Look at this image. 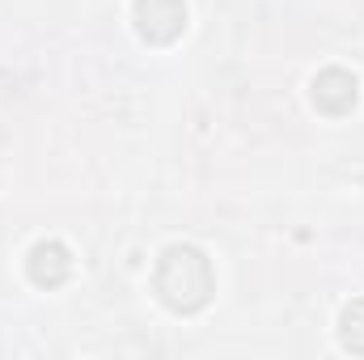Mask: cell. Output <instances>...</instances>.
Here are the masks:
<instances>
[{"instance_id": "cell-1", "label": "cell", "mask_w": 364, "mask_h": 360, "mask_svg": "<svg viewBox=\"0 0 364 360\" xmlns=\"http://www.w3.org/2000/svg\"><path fill=\"white\" fill-rule=\"evenodd\" d=\"M153 292L174 314H199L212 301V292H216L212 259L199 246H191V242L166 246L157 268H153Z\"/></svg>"}, {"instance_id": "cell-2", "label": "cell", "mask_w": 364, "mask_h": 360, "mask_svg": "<svg viewBox=\"0 0 364 360\" xmlns=\"http://www.w3.org/2000/svg\"><path fill=\"white\" fill-rule=\"evenodd\" d=\"M136 34L153 47H170L186 30V0H136L132 4Z\"/></svg>"}, {"instance_id": "cell-3", "label": "cell", "mask_w": 364, "mask_h": 360, "mask_svg": "<svg viewBox=\"0 0 364 360\" xmlns=\"http://www.w3.org/2000/svg\"><path fill=\"white\" fill-rule=\"evenodd\" d=\"M309 97H314V106H318L322 115L339 119V115H348V110L356 106L360 81H356L348 68H322V73L309 81Z\"/></svg>"}, {"instance_id": "cell-4", "label": "cell", "mask_w": 364, "mask_h": 360, "mask_svg": "<svg viewBox=\"0 0 364 360\" xmlns=\"http://www.w3.org/2000/svg\"><path fill=\"white\" fill-rule=\"evenodd\" d=\"M26 275H30L34 288H60V284H68V275H73V250L64 242H55V238L34 242L30 255H26Z\"/></svg>"}, {"instance_id": "cell-5", "label": "cell", "mask_w": 364, "mask_h": 360, "mask_svg": "<svg viewBox=\"0 0 364 360\" xmlns=\"http://www.w3.org/2000/svg\"><path fill=\"white\" fill-rule=\"evenodd\" d=\"M339 339H343L348 352L364 356V297H356L352 305H343V314H339Z\"/></svg>"}]
</instances>
